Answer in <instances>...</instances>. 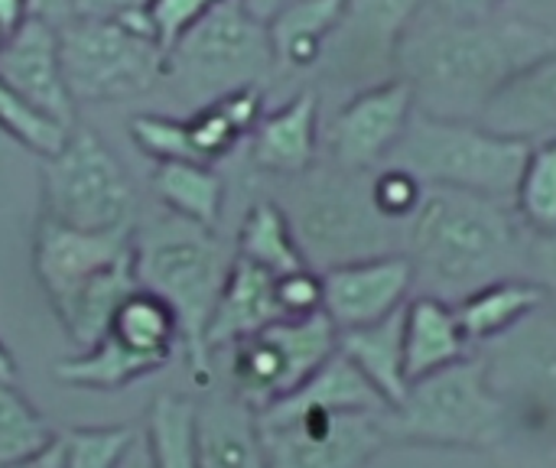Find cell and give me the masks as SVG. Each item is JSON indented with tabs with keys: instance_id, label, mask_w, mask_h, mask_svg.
Segmentation results:
<instances>
[{
	"instance_id": "6da1fadb",
	"label": "cell",
	"mask_w": 556,
	"mask_h": 468,
	"mask_svg": "<svg viewBox=\"0 0 556 468\" xmlns=\"http://www.w3.org/2000/svg\"><path fill=\"white\" fill-rule=\"evenodd\" d=\"M556 49L551 26L531 20H450L433 13L404 33L394 75H401L424 114L479 121L492 94L528 62Z\"/></svg>"
},
{
	"instance_id": "7a4b0ae2",
	"label": "cell",
	"mask_w": 556,
	"mask_h": 468,
	"mask_svg": "<svg viewBox=\"0 0 556 468\" xmlns=\"http://www.w3.org/2000/svg\"><path fill=\"white\" fill-rule=\"evenodd\" d=\"M508 205L466 189L427 186L404 241L414 287L459 303L495 280L525 277L531 235Z\"/></svg>"
},
{
	"instance_id": "3957f363",
	"label": "cell",
	"mask_w": 556,
	"mask_h": 468,
	"mask_svg": "<svg viewBox=\"0 0 556 468\" xmlns=\"http://www.w3.org/2000/svg\"><path fill=\"white\" fill-rule=\"evenodd\" d=\"M235 264V248L225 244L212 228L163 215L147 228H134V274L137 283L163 296L176 319L182 349L192 368V381L208 388L212 358L205 352V332Z\"/></svg>"
},
{
	"instance_id": "277c9868",
	"label": "cell",
	"mask_w": 556,
	"mask_h": 468,
	"mask_svg": "<svg viewBox=\"0 0 556 468\" xmlns=\"http://www.w3.org/2000/svg\"><path fill=\"white\" fill-rule=\"evenodd\" d=\"M371 173L329 163L290 176L293 186L280 208L287 212L293 238L313 270L323 274L352 261L404 254L407 225L378 212Z\"/></svg>"
},
{
	"instance_id": "5b68a950",
	"label": "cell",
	"mask_w": 556,
	"mask_h": 468,
	"mask_svg": "<svg viewBox=\"0 0 556 468\" xmlns=\"http://www.w3.org/2000/svg\"><path fill=\"white\" fill-rule=\"evenodd\" d=\"M531 143L492 134L479 121H450L414 111L388 163L410 169L424 186L466 189L511 202Z\"/></svg>"
},
{
	"instance_id": "8992f818",
	"label": "cell",
	"mask_w": 556,
	"mask_h": 468,
	"mask_svg": "<svg viewBox=\"0 0 556 468\" xmlns=\"http://www.w3.org/2000/svg\"><path fill=\"white\" fill-rule=\"evenodd\" d=\"M277 68L270 29L244 0H218L169 52L166 81L195 107L244 88L264 85Z\"/></svg>"
},
{
	"instance_id": "52a82bcc",
	"label": "cell",
	"mask_w": 556,
	"mask_h": 468,
	"mask_svg": "<svg viewBox=\"0 0 556 468\" xmlns=\"http://www.w3.org/2000/svg\"><path fill=\"white\" fill-rule=\"evenodd\" d=\"M511 407L492 391L482 358L469 355L407 384L404 401L384 417L391 440L437 446H498Z\"/></svg>"
},
{
	"instance_id": "ba28073f",
	"label": "cell",
	"mask_w": 556,
	"mask_h": 468,
	"mask_svg": "<svg viewBox=\"0 0 556 468\" xmlns=\"http://www.w3.org/2000/svg\"><path fill=\"white\" fill-rule=\"evenodd\" d=\"M59 49L75 104L134 98L166 75V49L156 42L147 10L124 20L72 16L59 23Z\"/></svg>"
},
{
	"instance_id": "9c48e42d",
	"label": "cell",
	"mask_w": 556,
	"mask_h": 468,
	"mask_svg": "<svg viewBox=\"0 0 556 468\" xmlns=\"http://www.w3.org/2000/svg\"><path fill=\"white\" fill-rule=\"evenodd\" d=\"M388 414L277 401L257 414L267 468H365L391 443Z\"/></svg>"
},
{
	"instance_id": "30bf717a",
	"label": "cell",
	"mask_w": 556,
	"mask_h": 468,
	"mask_svg": "<svg viewBox=\"0 0 556 468\" xmlns=\"http://www.w3.org/2000/svg\"><path fill=\"white\" fill-rule=\"evenodd\" d=\"M42 208L59 225L108 231L134 225L137 199L117 156L88 127H72L65 147L42 160Z\"/></svg>"
},
{
	"instance_id": "8fae6325",
	"label": "cell",
	"mask_w": 556,
	"mask_h": 468,
	"mask_svg": "<svg viewBox=\"0 0 556 468\" xmlns=\"http://www.w3.org/2000/svg\"><path fill=\"white\" fill-rule=\"evenodd\" d=\"M336 345L339 329L326 313L280 319L231 345V391L261 414L309 381Z\"/></svg>"
},
{
	"instance_id": "7c38bea8",
	"label": "cell",
	"mask_w": 556,
	"mask_h": 468,
	"mask_svg": "<svg viewBox=\"0 0 556 468\" xmlns=\"http://www.w3.org/2000/svg\"><path fill=\"white\" fill-rule=\"evenodd\" d=\"M479 349L492 391L511 410L556 420V313L547 303Z\"/></svg>"
},
{
	"instance_id": "4fadbf2b",
	"label": "cell",
	"mask_w": 556,
	"mask_h": 468,
	"mask_svg": "<svg viewBox=\"0 0 556 468\" xmlns=\"http://www.w3.org/2000/svg\"><path fill=\"white\" fill-rule=\"evenodd\" d=\"M414 91L401 75L365 85L329 124V153L336 166L371 173L391 160L414 117Z\"/></svg>"
},
{
	"instance_id": "5bb4252c",
	"label": "cell",
	"mask_w": 556,
	"mask_h": 468,
	"mask_svg": "<svg viewBox=\"0 0 556 468\" xmlns=\"http://www.w3.org/2000/svg\"><path fill=\"white\" fill-rule=\"evenodd\" d=\"M430 0H349L323 62L355 81H384L394 75V55L404 33Z\"/></svg>"
},
{
	"instance_id": "9a60e30c",
	"label": "cell",
	"mask_w": 556,
	"mask_h": 468,
	"mask_svg": "<svg viewBox=\"0 0 556 468\" xmlns=\"http://www.w3.org/2000/svg\"><path fill=\"white\" fill-rule=\"evenodd\" d=\"M134 248V225L108 231H81L39 218L33 235V274L49 300V306L72 296L94 274L108 270Z\"/></svg>"
},
{
	"instance_id": "2e32d148",
	"label": "cell",
	"mask_w": 556,
	"mask_h": 468,
	"mask_svg": "<svg viewBox=\"0 0 556 468\" xmlns=\"http://www.w3.org/2000/svg\"><path fill=\"white\" fill-rule=\"evenodd\" d=\"M414 290L407 254H384L323 270V313L339 332L371 326L397 313Z\"/></svg>"
},
{
	"instance_id": "e0dca14e",
	"label": "cell",
	"mask_w": 556,
	"mask_h": 468,
	"mask_svg": "<svg viewBox=\"0 0 556 468\" xmlns=\"http://www.w3.org/2000/svg\"><path fill=\"white\" fill-rule=\"evenodd\" d=\"M0 78L29 104L65 127H75V98L68 94L59 49V23L33 13L0 46Z\"/></svg>"
},
{
	"instance_id": "ac0fdd59",
	"label": "cell",
	"mask_w": 556,
	"mask_h": 468,
	"mask_svg": "<svg viewBox=\"0 0 556 468\" xmlns=\"http://www.w3.org/2000/svg\"><path fill=\"white\" fill-rule=\"evenodd\" d=\"M479 124L531 147L556 137V49L518 68L492 94Z\"/></svg>"
},
{
	"instance_id": "d6986e66",
	"label": "cell",
	"mask_w": 556,
	"mask_h": 468,
	"mask_svg": "<svg viewBox=\"0 0 556 468\" xmlns=\"http://www.w3.org/2000/svg\"><path fill=\"white\" fill-rule=\"evenodd\" d=\"M280 319H283V309L277 300V277L235 254V264L228 270V280L222 287V296L215 303V313L205 332V352L212 358L215 352L231 349L235 342Z\"/></svg>"
},
{
	"instance_id": "ffe728a7",
	"label": "cell",
	"mask_w": 556,
	"mask_h": 468,
	"mask_svg": "<svg viewBox=\"0 0 556 468\" xmlns=\"http://www.w3.org/2000/svg\"><path fill=\"white\" fill-rule=\"evenodd\" d=\"M319 150V94L296 91L283 107L261 117L251 134V163L270 176H300L316 166Z\"/></svg>"
},
{
	"instance_id": "44dd1931",
	"label": "cell",
	"mask_w": 556,
	"mask_h": 468,
	"mask_svg": "<svg viewBox=\"0 0 556 468\" xmlns=\"http://www.w3.org/2000/svg\"><path fill=\"white\" fill-rule=\"evenodd\" d=\"M195 443L199 468H267L257 410L235 391L195 404Z\"/></svg>"
},
{
	"instance_id": "7402d4cb",
	"label": "cell",
	"mask_w": 556,
	"mask_h": 468,
	"mask_svg": "<svg viewBox=\"0 0 556 468\" xmlns=\"http://www.w3.org/2000/svg\"><path fill=\"white\" fill-rule=\"evenodd\" d=\"M472 342L466 339L453 303L420 293L404 306V371L417 381L459 358H469Z\"/></svg>"
},
{
	"instance_id": "603a6c76",
	"label": "cell",
	"mask_w": 556,
	"mask_h": 468,
	"mask_svg": "<svg viewBox=\"0 0 556 468\" xmlns=\"http://www.w3.org/2000/svg\"><path fill=\"white\" fill-rule=\"evenodd\" d=\"M137 287L140 283H137V274H134V248H130L127 257H121L108 270L94 274L85 287H78L72 296L55 303L52 313L62 322L65 336L85 352V349H91L111 329L114 313L121 309V303Z\"/></svg>"
},
{
	"instance_id": "cb8c5ba5",
	"label": "cell",
	"mask_w": 556,
	"mask_h": 468,
	"mask_svg": "<svg viewBox=\"0 0 556 468\" xmlns=\"http://www.w3.org/2000/svg\"><path fill=\"white\" fill-rule=\"evenodd\" d=\"M404 306L381 322L339 332V345H336L381 391V397L391 407L404 401L410 384L404 371Z\"/></svg>"
},
{
	"instance_id": "d4e9b609",
	"label": "cell",
	"mask_w": 556,
	"mask_h": 468,
	"mask_svg": "<svg viewBox=\"0 0 556 468\" xmlns=\"http://www.w3.org/2000/svg\"><path fill=\"white\" fill-rule=\"evenodd\" d=\"M166 368L163 358L143 355L137 349H130L124 339H117L114 332H104L91 349H85L75 358H65L59 365H52V378L59 384L78 388V391H91V394H114L153 371Z\"/></svg>"
},
{
	"instance_id": "484cf974",
	"label": "cell",
	"mask_w": 556,
	"mask_h": 468,
	"mask_svg": "<svg viewBox=\"0 0 556 468\" xmlns=\"http://www.w3.org/2000/svg\"><path fill=\"white\" fill-rule=\"evenodd\" d=\"M349 0H293L270 23L274 59L283 68H313L323 62Z\"/></svg>"
},
{
	"instance_id": "4316f807",
	"label": "cell",
	"mask_w": 556,
	"mask_h": 468,
	"mask_svg": "<svg viewBox=\"0 0 556 468\" xmlns=\"http://www.w3.org/2000/svg\"><path fill=\"white\" fill-rule=\"evenodd\" d=\"M544 303H547V290L541 283L528 277H505L453 303V309L466 339L472 345H485Z\"/></svg>"
},
{
	"instance_id": "83f0119b",
	"label": "cell",
	"mask_w": 556,
	"mask_h": 468,
	"mask_svg": "<svg viewBox=\"0 0 556 468\" xmlns=\"http://www.w3.org/2000/svg\"><path fill=\"white\" fill-rule=\"evenodd\" d=\"M156 199L179 218L195 222L202 228H218L225 205V182L208 163H156L153 169Z\"/></svg>"
},
{
	"instance_id": "f1b7e54d",
	"label": "cell",
	"mask_w": 556,
	"mask_h": 468,
	"mask_svg": "<svg viewBox=\"0 0 556 468\" xmlns=\"http://www.w3.org/2000/svg\"><path fill=\"white\" fill-rule=\"evenodd\" d=\"M235 254L270 270L274 277L309 267L293 238L287 212L274 199H257L248 208V215L238 228V238H235Z\"/></svg>"
},
{
	"instance_id": "f546056e",
	"label": "cell",
	"mask_w": 556,
	"mask_h": 468,
	"mask_svg": "<svg viewBox=\"0 0 556 468\" xmlns=\"http://www.w3.org/2000/svg\"><path fill=\"white\" fill-rule=\"evenodd\" d=\"M108 332H114L117 339H124L130 349H137L143 355L163 358L166 365H169L173 352L182 345L179 319H176L173 306L163 296H156V293H150L143 287H137L121 303V309L114 313Z\"/></svg>"
},
{
	"instance_id": "4dcf8cb0",
	"label": "cell",
	"mask_w": 556,
	"mask_h": 468,
	"mask_svg": "<svg viewBox=\"0 0 556 468\" xmlns=\"http://www.w3.org/2000/svg\"><path fill=\"white\" fill-rule=\"evenodd\" d=\"M147 450L153 468H199L195 443V401L160 394L147 417Z\"/></svg>"
},
{
	"instance_id": "1f68e13d",
	"label": "cell",
	"mask_w": 556,
	"mask_h": 468,
	"mask_svg": "<svg viewBox=\"0 0 556 468\" xmlns=\"http://www.w3.org/2000/svg\"><path fill=\"white\" fill-rule=\"evenodd\" d=\"M511 208L531 238L556 235V137L531 147Z\"/></svg>"
},
{
	"instance_id": "d6a6232c",
	"label": "cell",
	"mask_w": 556,
	"mask_h": 468,
	"mask_svg": "<svg viewBox=\"0 0 556 468\" xmlns=\"http://www.w3.org/2000/svg\"><path fill=\"white\" fill-rule=\"evenodd\" d=\"M55 430L46 417L13 388V381L0 378V468H16L39 456L52 443Z\"/></svg>"
},
{
	"instance_id": "836d02e7",
	"label": "cell",
	"mask_w": 556,
	"mask_h": 468,
	"mask_svg": "<svg viewBox=\"0 0 556 468\" xmlns=\"http://www.w3.org/2000/svg\"><path fill=\"white\" fill-rule=\"evenodd\" d=\"M0 130L7 137H13L16 143H23L26 150H33L36 156H42V160L55 156L65 147L68 134H72V127L59 124L55 117H49L46 111L29 104L3 78H0Z\"/></svg>"
},
{
	"instance_id": "e575fe53",
	"label": "cell",
	"mask_w": 556,
	"mask_h": 468,
	"mask_svg": "<svg viewBox=\"0 0 556 468\" xmlns=\"http://www.w3.org/2000/svg\"><path fill=\"white\" fill-rule=\"evenodd\" d=\"M134 427H98V430H59L52 453L59 468H114L130 440Z\"/></svg>"
},
{
	"instance_id": "d590c367",
	"label": "cell",
	"mask_w": 556,
	"mask_h": 468,
	"mask_svg": "<svg viewBox=\"0 0 556 468\" xmlns=\"http://www.w3.org/2000/svg\"><path fill=\"white\" fill-rule=\"evenodd\" d=\"M130 137L137 143L140 153H147L156 163H202L192 137H189V124L166 117V114H134L130 117Z\"/></svg>"
},
{
	"instance_id": "8d00e7d4",
	"label": "cell",
	"mask_w": 556,
	"mask_h": 468,
	"mask_svg": "<svg viewBox=\"0 0 556 468\" xmlns=\"http://www.w3.org/2000/svg\"><path fill=\"white\" fill-rule=\"evenodd\" d=\"M189 124V137H192V147L199 153L202 163H215L222 156H228L248 134L241 130V124L231 117V111L225 107L222 98L195 107V114L186 121Z\"/></svg>"
},
{
	"instance_id": "74e56055",
	"label": "cell",
	"mask_w": 556,
	"mask_h": 468,
	"mask_svg": "<svg viewBox=\"0 0 556 468\" xmlns=\"http://www.w3.org/2000/svg\"><path fill=\"white\" fill-rule=\"evenodd\" d=\"M427 186L404 166L397 163H384L371 173V195H375V205L384 218L391 222H401L407 225L424 199Z\"/></svg>"
},
{
	"instance_id": "f35d334b",
	"label": "cell",
	"mask_w": 556,
	"mask_h": 468,
	"mask_svg": "<svg viewBox=\"0 0 556 468\" xmlns=\"http://www.w3.org/2000/svg\"><path fill=\"white\" fill-rule=\"evenodd\" d=\"M218 0H150L147 3V23L156 36V42L169 52Z\"/></svg>"
},
{
	"instance_id": "ab89813d",
	"label": "cell",
	"mask_w": 556,
	"mask_h": 468,
	"mask_svg": "<svg viewBox=\"0 0 556 468\" xmlns=\"http://www.w3.org/2000/svg\"><path fill=\"white\" fill-rule=\"evenodd\" d=\"M277 300H280L283 319H303V316L323 313V274L313 267H300V270L277 277Z\"/></svg>"
},
{
	"instance_id": "60d3db41",
	"label": "cell",
	"mask_w": 556,
	"mask_h": 468,
	"mask_svg": "<svg viewBox=\"0 0 556 468\" xmlns=\"http://www.w3.org/2000/svg\"><path fill=\"white\" fill-rule=\"evenodd\" d=\"M150 0H68V20H124L143 13Z\"/></svg>"
},
{
	"instance_id": "b9f144b4",
	"label": "cell",
	"mask_w": 556,
	"mask_h": 468,
	"mask_svg": "<svg viewBox=\"0 0 556 468\" xmlns=\"http://www.w3.org/2000/svg\"><path fill=\"white\" fill-rule=\"evenodd\" d=\"M505 0H430L433 13L450 20H485L502 10Z\"/></svg>"
},
{
	"instance_id": "7bdbcfd3",
	"label": "cell",
	"mask_w": 556,
	"mask_h": 468,
	"mask_svg": "<svg viewBox=\"0 0 556 468\" xmlns=\"http://www.w3.org/2000/svg\"><path fill=\"white\" fill-rule=\"evenodd\" d=\"M534 241L538 244H531V257L538 261V267L547 277L544 290H556V235L554 238H534Z\"/></svg>"
},
{
	"instance_id": "ee69618b",
	"label": "cell",
	"mask_w": 556,
	"mask_h": 468,
	"mask_svg": "<svg viewBox=\"0 0 556 468\" xmlns=\"http://www.w3.org/2000/svg\"><path fill=\"white\" fill-rule=\"evenodd\" d=\"M29 16H33V3L29 0H0V33L3 36L16 33Z\"/></svg>"
},
{
	"instance_id": "f6af8a7d",
	"label": "cell",
	"mask_w": 556,
	"mask_h": 468,
	"mask_svg": "<svg viewBox=\"0 0 556 468\" xmlns=\"http://www.w3.org/2000/svg\"><path fill=\"white\" fill-rule=\"evenodd\" d=\"M114 468H153V459H150V450H147V437L137 430V437L130 440V446L124 450V456L117 459Z\"/></svg>"
},
{
	"instance_id": "bcb514c9",
	"label": "cell",
	"mask_w": 556,
	"mask_h": 468,
	"mask_svg": "<svg viewBox=\"0 0 556 468\" xmlns=\"http://www.w3.org/2000/svg\"><path fill=\"white\" fill-rule=\"evenodd\" d=\"M33 13L52 20V23H65L68 20V0H29Z\"/></svg>"
},
{
	"instance_id": "7dc6e473",
	"label": "cell",
	"mask_w": 556,
	"mask_h": 468,
	"mask_svg": "<svg viewBox=\"0 0 556 468\" xmlns=\"http://www.w3.org/2000/svg\"><path fill=\"white\" fill-rule=\"evenodd\" d=\"M293 0H244V7L257 16V20H264V23H270L283 7H290Z\"/></svg>"
},
{
	"instance_id": "c3c4849f",
	"label": "cell",
	"mask_w": 556,
	"mask_h": 468,
	"mask_svg": "<svg viewBox=\"0 0 556 468\" xmlns=\"http://www.w3.org/2000/svg\"><path fill=\"white\" fill-rule=\"evenodd\" d=\"M16 468H59L55 466V453H52V443L39 453V456H33L29 463H23V466Z\"/></svg>"
},
{
	"instance_id": "681fc988",
	"label": "cell",
	"mask_w": 556,
	"mask_h": 468,
	"mask_svg": "<svg viewBox=\"0 0 556 468\" xmlns=\"http://www.w3.org/2000/svg\"><path fill=\"white\" fill-rule=\"evenodd\" d=\"M13 375H16V368H13V355H10V349L0 342V378H3V381H13Z\"/></svg>"
}]
</instances>
